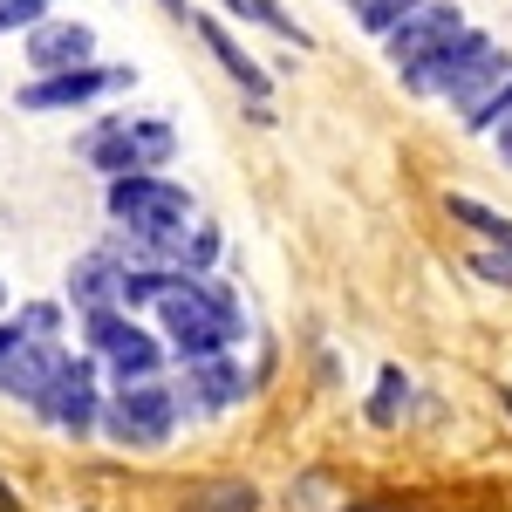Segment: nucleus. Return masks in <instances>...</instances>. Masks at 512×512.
<instances>
[{"mask_svg": "<svg viewBox=\"0 0 512 512\" xmlns=\"http://www.w3.org/2000/svg\"><path fill=\"white\" fill-rule=\"evenodd\" d=\"M492 48H499L492 35L465 28V35H451V41H444V48H437L431 62H424V69H410V89H424V96H444V89H451V82L465 76V69H472L478 55H492Z\"/></svg>", "mask_w": 512, "mask_h": 512, "instance_id": "11", "label": "nucleus"}, {"mask_svg": "<svg viewBox=\"0 0 512 512\" xmlns=\"http://www.w3.org/2000/svg\"><path fill=\"white\" fill-rule=\"evenodd\" d=\"M103 431L117 437L123 451H158L178 431V403H171V383H137V390H117L103 403Z\"/></svg>", "mask_w": 512, "mask_h": 512, "instance_id": "3", "label": "nucleus"}, {"mask_svg": "<svg viewBox=\"0 0 512 512\" xmlns=\"http://www.w3.org/2000/svg\"><path fill=\"white\" fill-rule=\"evenodd\" d=\"M41 14H48V0H0V35L7 28H35Z\"/></svg>", "mask_w": 512, "mask_h": 512, "instance_id": "23", "label": "nucleus"}, {"mask_svg": "<svg viewBox=\"0 0 512 512\" xmlns=\"http://www.w3.org/2000/svg\"><path fill=\"white\" fill-rule=\"evenodd\" d=\"M499 151H506V164H512V117L499 123Z\"/></svg>", "mask_w": 512, "mask_h": 512, "instance_id": "26", "label": "nucleus"}, {"mask_svg": "<svg viewBox=\"0 0 512 512\" xmlns=\"http://www.w3.org/2000/svg\"><path fill=\"white\" fill-rule=\"evenodd\" d=\"M21 342H28V335H21V321H7V328H0V369H7V355L21 349Z\"/></svg>", "mask_w": 512, "mask_h": 512, "instance_id": "25", "label": "nucleus"}, {"mask_svg": "<svg viewBox=\"0 0 512 512\" xmlns=\"http://www.w3.org/2000/svg\"><path fill=\"white\" fill-rule=\"evenodd\" d=\"M69 294H76L82 315H89V308H123V260H110V253H89V260H76Z\"/></svg>", "mask_w": 512, "mask_h": 512, "instance_id": "13", "label": "nucleus"}, {"mask_svg": "<svg viewBox=\"0 0 512 512\" xmlns=\"http://www.w3.org/2000/svg\"><path fill=\"white\" fill-rule=\"evenodd\" d=\"M403 396H410V383H403V369H383V383H376V396H369V424H396Z\"/></svg>", "mask_w": 512, "mask_h": 512, "instance_id": "20", "label": "nucleus"}, {"mask_svg": "<svg viewBox=\"0 0 512 512\" xmlns=\"http://www.w3.org/2000/svg\"><path fill=\"white\" fill-rule=\"evenodd\" d=\"M506 76H512V55H506V48H492V55H478V62H472V69H465L458 82H451L444 96H451V103L465 110V123H472L478 110H485V103H492V96L506 89Z\"/></svg>", "mask_w": 512, "mask_h": 512, "instance_id": "12", "label": "nucleus"}, {"mask_svg": "<svg viewBox=\"0 0 512 512\" xmlns=\"http://www.w3.org/2000/svg\"><path fill=\"white\" fill-rule=\"evenodd\" d=\"M164 7H171V14H185V0H164Z\"/></svg>", "mask_w": 512, "mask_h": 512, "instance_id": "27", "label": "nucleus"}, {"mask_svg": "<svg viewBox=\"0 0 512 512\" xmlns=\"http://www.w3.org/2000/svg\"><path fill=\"white\" fill-rule=\"evenodd\" d=\"M41 417L55 424V431H96L103 424V403H96V362H69V376L48 390V403H41Z\"/></svg>", "mask_w": 512, "mask_h": 512, "instance_id": "10", "label": "nucleus"}, {"mask_svg": "<svg viewBox=\"0 0 512 512\" xmlns=\"http://www.w3.org/2000/svg\"><path fill=\"white\" fill-rule=\"evenodd\" d=\"M451 219L472 226V233H485V239H499V246H512V219H499V212L478 205V198H451Z\"/></svg>", "mask_w": 512, "mask_h": 512, "instance_id": "18", "label": "nucleus"}, {"mask_svg": "<svg viewBox=\"0 0 512 512\" xmlns=\"http://www.w3.org/2000/svg\"><path fill=\"white\" fill-rule=\"evenodd\" d=\"M451 35H465L458 7H444V0H424V7H417L403 28H390V35H383V48H390L396 69L410 76V69H424V62H431V55H437V48H444Z\"/></svg>", "mask_w": 512, "mask_h": 512, "instance_id": "5", "label": "nucleus"}, {"mask_svg": "<svg viewBox=\"0 0 512 512\" xmlns=\"http://www.w3.org/2000/svg\"><path fill=\"white\" fill-rule=\"evenodd\" d=\"M178 512H260V492H253L246 478H205V485L185 492Z\"/></svg>", "mask_w": 512, "mask_h": 512, "instance_id": "15", "label": "nucleus"}, {"mask_svg": "<svg viewBox=\"0 0 512 512\" xmlns=\"http://www.w3.org/2000/svg\"><path fill=\"white\" fill-rule=\"evenodd\" d=\"M512 117V76H506V89H499V96H492V103H485V110H478V130H499V123H506Z\"/></svg>", "mask_w": 512, "mask_h": 512, "instance_id": "24", "label": "nucleus"}, {"mask_svg": "<svg viewBox=\"0 0 512 512\" xmlns=\"http://www.w3.org/2000/svg\"><path fill=\"white\" fill-rule=\"evenodd\" d=\"M212 260H219V233L212 226H192L185 233V274H212Z\"/></svg>", "mask_w": 512, "mask_h": 512, "instance_id": "21", "label": "nucleus"}, {"mask_svg": "<svg viewBox=\"0 0 512 512\" xmlns=\"http://www.w3.org/2000/svg\"><path fill=\"white\" fill-rule=\"evenodd\" d=\"M69 362H76V355H62L55 342H21V349L7 355V369H0V390L14 396V403H35L41 410L48 390L69 376Z\"/></svg>", "mask_w": 512, "mask_h": 512, "instance_id": "8", "label": "nucleus"}, {"mask_svg": "<svg viewBox=\"0 0 512 512\" xmlns=\"http://www.w3.org/2000/svg\"><path fill=\"white\" fill-rule=\"evenodd\" d=\"M82 328H89V342L110 355V376H117V390H137V383H158V342L144 335V328H130L123 321V308H89L82 315Z\"/></svg>", "mask_w": 512, "mask_h": 512, "instance_id": "4", "label": "nucleus"}, {"mask_svg": "<svg viewBox=\"0 0 512 512\" xmlns=\"http://www.w3.org/2000/svg\"><path fill=\"white\" fill-rule=\"evenodd\" d=\"M0 301H7V287H0Z\"/></svg>", "mask_w": 512, "mask_h": 512, "instance_id": "29", "label": "nucleus"}, {"mask_svg": "<svg viewBox=\"0 0 512 512\" xmlns=\"http://www.w3.org/2000/svg\"><path fill=\"white\" fill-rule=\"evenodd\" d=\"M198 35H205V48H212V55L226 62V76H233L239 89L253 96V103H267V96H274V82H267V69H260V62H253V55H246V48H239V41L226 35V28H219V21H198Z\"/></svg>", "mask_w": 512, "mask_h": 512, "instance_id": "14", "label": "nucleus"}, {"mask_svg": "<svg viewBox=\"0 0 512 512\" xmlns=\"http://www.w3.org/2000/svg\"><path fill=\"white\" fill-rule=\"evenodd\" d=\"M506 253H512V246H506Z\"/></svg>", "mask_w": 512, "mask_h": 512, "instance_id": "30", "label": "nucleus"}, {"mask_svg": "<svg viewBox=\"0 0 512 512\" xmlns=\"http://www.w3.org/2000/svg\"><path fill=\"white\" fill-rule=\"evenodd\" d=\"M130 144H137V164H144V171H164V164L178 158V130L164 117H137L130 123Z\"/></svg>", "mask_w": 512, "mask_h": 512, "instance_id": "16", "label": "nucleus"}, {"mask_svg": "<svg viewBox=\"0 0 512 512\" xmlns=\"http://www.w3.org/2000/svg\"><path fill=\"white\" fill-rule=\"evenodd\" d=\"M89 55H96V35H89V21H35V28H28V62H35L41 76L89 69Z\"/></svg>", "mask_w": 512, "mask_h": 512, "instance_id": "9", "label": "nucleus"}, {"mask_svg": "<svg viewBox=\"0 0 512 512\" xmlns=\"http://www.w3.org/2000/svg\"><path fill=\"white\" fill-rule=\"evenodd\" d=\"M239 21H260V28H274V35H287V41H308V28L294 21V14H280L274 0H226Z\"/></svg>", "mask_w": 512, "mask_h": 512, "instance_id": "19", "label": "nucleus"}, {"mask_svg": "<svg viewBox=\"0 0 512 512\" xmlns=\"http://www.w3.org/2000/svg\"><path fill=\"white\" fill-rule=\"evenodd\" d=\"M55 328H62V308H48V301H35V308H21V335H28V342H48Z\"/></svg>", "mask_w": 512, "mask_h": 512, "instance_id": "22", "label": "nucleus"}, {"mask_svg": "<svg viewBox=\"0 0 512 512\" xmlns=\"http://www.w3.org/2000/svg\"><path fill=\"white\" fill-rule=\"evenodd\" d=\"M239 362L233 355H198L192 369L171 383V403H178V417H205V410H226V403H239Z\"/></svg>", "mask_w": 512, "mask_h": 512, "instance_id": "7", "label": "nucleus"}, {"mask_svg": "<svg viewBox=\"0 0 512 512\" xmlns=\"http://www.w3.org/2000/svg\"><path fill=\"white\" fill-rule=\"evenodd\" d=\"M355 512H390V506H355Z\"/></svg>", "mask_w": 512, "mask_h": 512, "instance_id": "28", "label": "nucleus"}, {"mask_svg": "<svg viewBox=\"0 0 512 512\" xmlns=\"http://www.w3.org/2000/svg\"><path fill=\"white\" fill-rule=\"evenodd\" d=\"M151 308H158L164 335H171V349L185 355V362H198V355H226L239 335H246L239 294L219 287V280H205V274H158Z\"/></svg>", "mask_w": 512, "mask_h": 512, "instance_id": "1", "label": "nucleus"}, {"mask_svg": "<svg viewBox=\"0 0 512 512\" xmlns=\"http://www.w3.org/2000/svg\"><path fill=\"white\" fill-rule=\"evenodd\" d=\"M342 7H349V14L362 21V28H369V35H390V28H403V21H410L424 0H342Z\"/></svg>", "mask_w": 512, "mask_h": 512, "instance_id": "17", "label": "nucleus"}, {"mask_svg": "<svg viewBox=\"0 0 512 512\" xmlns=\"http://www.w3.org/2000/svg\"><path fill=\"white\" fill-rule=\"evenodd\" d=\"M110 219L123 233H185L192 226V192L164 185L158 171H137L110 185Z\"/></svg>", "mask_w": 512, "mask_h": 512, "instance_id": "2", "label": "nucleus"}, {"mask_svg": "<svg viewBox=\"0 0 512 512\" xmlns=\"http://www.w3.org/2000/svg\"><path fill=\"white\" fill-rule=\"evenodd\" d=\"M110 89H130V69H62V76H41L21 89V110H82V103H96V96H110Z\"/></svg>", "mask_w": 512, "mask_h": 512, "instance_id": "6", "label": "nucleus"}]
</instances>
